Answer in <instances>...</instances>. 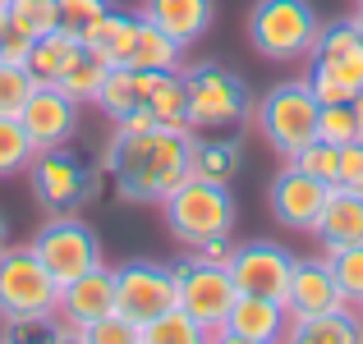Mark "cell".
<instances>
[{
    "mask_svg": "<svg viewBox=\"0 0 363 344\" xmlns=\"http://www.w3.org/2000/svg\"><path fill=\"white\" fill-rule=\"evenodd\" d=\"M189 151L194 133L147 129V133H116L106 151V170L116 175V193L124 202H166L189 179Z\"/></svg>",
    "mask_w": 363,
    "mask_h": 344,
    "instance_id": "cell-1",
    "label": "cell"
},
{
    "mask_svg": "<svg viewBox=\"0 0 363 344\" xmlns=\"http://www.w3.org/2000/svg\"><path fill=\"white\" fill-rule=\"evenodd\" d=\"M166 229L179 239L184 248H198L207 239H230L235 229V197L225 184L216 179H194L189 175L175 193L161 202Z\"/></svg>",
    "mask_w": 363,
    "mask_h": 344,
    "instance_id": "cell-2",
    "label": "cell"
},
{
    "mask_svg": "<svg viewBox=\"0 0 363 344\" xmlns=\"http://www.w3.org/2000/svg\"><path fill=\"white\" fill-rule=\"evenodd\" d=\"M322 18L308 0H257L248 9V42L262 60H308Z\"/></svg>",
    "mask_w": 363,
    "mask_h": 344,
    "instance_id": "cell-3",
    "label": "cell"
},
{
    "mask_svg": "<svg viewBox=\"0 0 363 344\" xmlns=\"http://www.w3.org/2000/svg\"><path fill=\"white\" fill-rule=\"evenodd\" d=\"M313 69H308V88L322 106L336 101H354V92L363 88V33L354 28V18H336L322 23L318 46H313Z\"/></svg>",
    "mask_w": 363,
    "mask_h": 344,
    "instance_id": "cell-4",
    "label": "cell"
},
{
    "mask_svg": "<svg viewBox=\"0 0 363 344\" xmlns=\"http://www.w3.org/2000/svg\"><path fill=\"white\" fill-rule=\"evenodd\" d=\"M37 253V262L46 266V275H51L55 285H74L79 275L97 271L101 266V239L97 229H92L88 221H79V216H65L55 212L51 221H46L42 229H37V239L28 243Z\"/></svg>",
    "mask_w": 363,
    "mask_h": 344,
    "instance_id": "cell-5",
    "label": "cell"
},
{
    "mask_svg": "<svg viewBox=\"0 0 363 344\" xmlns=\"http://www.w3.org/2000/svg\"><path fill=\"white\" fill-rule=\"evenodd\" d=\"M318 110H322V101L313 97V88L303 79L276 83V88L257 101V129H262V138L290 161L303 142L318 138Z\"/></svg>",
    "mask_w": 363,
    "mask_h": 344,
    "instance_id": "cell-6",
    "label": "cell"
},
{
    "mask_svg": "<svg viewBox=\"0 0 363 344\" xmlns=\"http://www.w3.org/2000/svg\"><path fill=\"white\" fill-rule=\"evenodd\" d=\"M60 308V285L46 275L33 248H5L0 253V317H55Z\"/></svg>",
    "mask_w": 363,
    "mask_h": 344,
    "instance_id": "cell-7",
    "label": "cell"
},
{
    "mask_svg": "<svg viewBox=\"0 0 363 344\" xmlns=\"http://www.w3.org/2000/svg\"><path fill=\"white\" fill-rule=\"evenodd\" d=\"M189 83V124L198 129H235V124L248 120L253 110V97H248L244 79L221 64H198V69L184 74Z\"/></svg>",
    "mask_w": 363,
    "mask_h": 344,
    "instance_id": "cell-8",
    "label": "cell"
},
{
    "mask_svg": "<svg viewBox=\"0 0 363 344\" xmlns=\"http://www.w3.org/2000/svg\"><path fill=\"white\" fill-rule=\"evenodd\" d=\"M170 271H175L179 308H184L198 326L221 331L230 303L240 299V289H235V280H230V266H212V262H203V257L189 253V257H179Z\"/></svg>",
    "mask_w": 363,
    "mask_h": 344,
    "instance_id": "cell-9",
    "label": "cell"
},
{
    "mask_svg": "<svg viewBox=\"0 0 363 344\" xmlns=\"http://www.w3.org/2000/svg\"><path fill=\"white\" fill-rule=\"evenodd\" d=\"M179 308L175 271L161 262H124L116 266V312L138 326H147L152 317Z\"/></svg>",
    "mask_w": 363,
    "mask_h": 344,
    "instance_id": "cell-10",
    "label": "cell"
},
{
    "mask_svg": "<svg viewBox=\"0 0 363 344\" xmlns=\"http://www.w3.org/2000/svg\"><path fill=\"white\" fill-rule=\"evenodd\" d=\"M28 175H33V193H37V202H42L46 212H74L79 202L92 197V184H97V175L65 147L37 151L33 166H28Z\"/></svg>",
    "mask_w": 363,
    "mask_h": 344,
    "instance_id": "cell-11",
    "label": "cell"
},
{
    "mask_svg": "<svg viewBox=\"0 0 363 344\" xmlns=\"http://www.w3.org/2000/svg\"><path fill=\"white\" fill-rule=\"evenodd\" d=\"M18 124L28 129V138H33L37 151L65 147V142L74 138V129H79V101H74L60 83H37L33 97L18 110Z\"/></svg>",
    "mask_w": 363,
    "mask_h": 344,
    "instance_id": "cell-12",
    "label": "cell"
},
{
    "mask_svg": "<svg viewBox=\"0 0 363 344\" xmlns=\"http://www.w3.org/2000/svg\"><path fill=\"white\" fill-rule=\"evenodd\" d=\"M327 197H331V184H322V179H313V175H303V170L285 166L281 175L272 179V193H267V202H272V216H276L285 229L313 234V225H318Z\"/></svg>",
    "mask_w": 363,
    "mask_h": 344,
    "instance_id": "cell-13",
    "label": "cell"
},
{
    "mask_svg": "<svg viewBox=\"0 0 363 344\" xmlns=\"http://www.w3.org/2000/svg\"><path fill=\"white\" fill-rule=\"evenodd\" d=\"M294 257L281 243H244L230 257V280L240 294H262V299L285 303V285H290Z\"/></svg>",
    "mask_w": 363,
    "mask_h": 344,
    "instance_id": "cell-14",
    "label": "cell"
},
{
    "mask_svg": "<svg viewBox=\"0 0 363 344\" xmlns=\"http://www.w3.org/2000/svg\"><path fill=\"white\" fill-rule=\"evenodd\" d=\"M336 308H350V303L331 275L327 257H294L290 285H285V312L290 317H322Z\"/></svg>",
    "mask_w": 363,
    "mask_h": 344,
    "instance_id": "cell-15",
    "label": "cell"
},
{
    "mask_svg": "<svg viewBox=\"0 0 363 344\" xmlns=\"http://www.w3.org/2000/svg\"><path fill=\"white\" fill-rule=\"evenodd\" d=\"M111 312H116V271L97 266V271L79 275L74 285L60 289V308H55V317H60V326L69 331V336H79L83 326L111 317Z\"/></svg>",
    "mask_w": 363,
    "mask_h": 344,
    "instance_id": "cell-16",
    "label": "cell"
},
{
    "mask_svg": "<svg viewBox=\"0 0 363 344\" xmlns=\"http://www.w3.org/2000/svg\"><path fill=\"white\" fill-rule=\"evenodd\" d=\"M285 326H290V312H285L281 299H262V294H240L225 312V331L248 340H267V344H281Z\"/></svg>",
    "mask_w": 363,
    "mask_h": 344,
    "instance_id": "cell-17",
    "label": "cell"
},
{
    "mask_svg": "<svg viewBox=\"0 0 363 344\" xmlns=\"http://www.w3.org/2000/svg\"><path fill=\"white\" fill-rule=\"evenodd\" d=\"M313 234H318L322 253L363 243V193L331 188V197H327V207H322V216H318V225H313Z\"/></svg>",
    "mask_w": 363,
    "mask_h": 344,
    "instance_id": "cell-18",
    "label": "cell"
},
{
    "mask_svg": "<svg viewBox=\"0 0 363 344\" xmlns=\"http://www.w3.org/2000/svg\"><path fill=\"white\" fill-rule=\"evenodd\" d=\"M281 344H363L359 308H336L322 317H290Z\"/></svg>",
    "mask_w": 363,
    "mask_h": 344,
    "instance_id": "cell-19",
    "label": "cell"
},
{
    "mask_svg": "<svg viewBox=\"0 0 363 344\" xmlns=\"http://www.w3.org/2000/svg\"><path fill=\"white\" fill-rule=\"evenodd\" d=\"M143 18H152L157 28H166L179 46H194L198 37L212 28L216 5L212 0H147V5H143Z\"/></svg>",
    "mask_w": 363,
    "mask_h": 344,
    "instance_id": "cell-20",
    "label": "cell"
},
{
    "mask_svg": "<svg viewBox=\"0 0 363 344\" xmlns=\"http://www.w3.org/2000/svg\"><path fill=\"white\" fill-rule=\"evenodd\" d=\"M161 83L157 69H129V64H116V69H106V79H101V92H97V106L111 115V120H120V115L147 106L152 88Z\"/></svg>",
    "mask_w": 363,
    "mask_h": 344,
    "instance_id": "cell-21",
    "label": "cell"
},
{
    "mask_svg": "<svg viewBox=\"0 0 363 344\" xmlns=\"http://www.w3.org/2000/svg\"><path fill=\"white\" fill-rule=\"evenodd\" d=\"M138 23H143V14L106 9V14H101L88 33H83V46H88V51H97L111 69H116V64H129L133 60V42H138Z\"/></svg>",
    "mask_w": 363,
    "mask_h": 344,
    "instance_id": "cell-22",
    "label": "cell"
},
{
    "mask_svg": "<svg viewBox=\"0 0 363 344\" xmlns=\"http://www.w3.org/2000/svg\"><path fill=\"white\" fill-rule=\"evenodd\" d=\"M79 37L65 33V28H55V33H42L33 37V46H28V74H33L37 83H60L65 69H69V60L79 55Z\"/></svg>",
    "mask_w": 363,
    "mask_h": 344,
    "instance_id": "cell-23",
    "label": "cell"
},
{
    "mask_svg": "<svg viewBox=\"0 0 363 344\" xmlns=\"http://www.w3.org/2000/svg\"><path fill=\"white\" fill-rule=\"evenodd\" d=\"M129 69L179 74V69H184V46H179L175 37L166 33V28H157L152 18H143V23H138V42H133V60H129Z\"/></svg>",
    "mask_w": 363,
    "mask_h": 344,
    "instance_id": "cell-24",
    "label": "cell"
},
{
    "mask_svg": "<svg viewBox=\"0 0 363 344\" xmlns=\"http://www.w3.org/2000/svg\"><path fill=\"white\" fill-rule=\"evenodd\" d=\"M147 110H152V124H157V129L194 133V124H189V83H184V69H179V74H161V83L152 88V97H147Z\"/></svg>",
    "mask_w": 363,
    "mask_h": 344,
    "instance_id": "cell-25",
    "label": "cell"
},
{
    "mask_svg": "<svg viewBox=\"0 0 363 344\" xmlns=\"http://www.w3.org/2000/svg\"><path fill=\"white\" fill-rule=\"evenodd\" d=\"M240 170V142L235 138H194V151H189V175L194 179H225Z\"/></svg>",
    "mask_w": 363,
    "mask_h": 344,
    "instance_id": "cell-26",
    "label": "cell"
},
{
    "mask_svg": "<svg viewBox=\"0 0 363 344\" xmlns=\"http://www.w3.org/2000/svg\"><path fill=\"white\" fill-rule=\"evenodd\" d=\"M207 340H212V331L198 326L184 308H170L143 326V344H207Z\"/></svg>",
    "mask_w": 363,
    "mask_h": 344,
    "instance_id": "cell-27",
    "label": "cell"
},
{
    "mask_svg": "<svg viewBox=\"0 0 363 344\" xmlns=\"http://www.w3.org/2000/svg\"><path fill=\"white\" fill-rule=\"evenodd\" d=\"M106 69H111V64L101 60L97 51H88V46H79V55L69 60V69H65L60 88L69 92L74 101H97V92H101V79H106Z\"/></svg>",
    "mask_w": 363,
    "mask_h": 344,
    "instance_id": "cell-28",
    "label": "cell"
},
{
    "mask_svg": "<svg viewBox=\"0 0 363 344\" xmlns=\"http://www.w3.org/2000/svg\"><path fill=\"white\" fill-rule=\"evenodd\" d=\"M33 156H37V147L28 138V129L18 124V115H0V179L28 170Z\"/></svg>",
    "mask_w": 363,
    "mask_h": 344,
    "instance_id": "cell-29",
    "label": "cell"
},
{
    "mask_svg": "<svg viewBox=\"0 0 363 344\" xmlns=\"http://www.w3.org/2000/svg\"><path fill=\"white\" fill-rule=\"evenodd\" d=\"M322 257H327V266H331V275H336L345 303H350V308H359V303H363V243L331 248V253H322Z\"/></svg>",
    "mask_w": 363,
    "mask_h": 344,
    "instance_id": "cell-30",
    "label": "cell"
},
{
    "mask_svg": "<svg viewBox=\"0 0 363 344\" xmlns=\"http://www.w3.org/2000/svg\"><path fill=\"white\" fill-rule=\"evenodd\" d=\"M69 331L60 326V317H18L5 321L0 331V344H65Z\"/></svg>",
    "mask_w": 363,
    "mask_h": 344,
    "instance_id": "cell-31",
    "label": "cell"
},
{
    "mask_svg": "<svg viewBox=\"0 0 363 344\" xmlns=\"http://www.w3.org/2000/svg\"><path fill=\"white\" fill-rule=\"evenodd\" d=\"M318 138H322V142H331V147L359 142V138H363V129H359L354 101H336V106H322V110H318Z\"/></svg>",
    "mask_w": 363,
    "mask_h": 344,
    "instance_id": "cell-32",
    "label": "cell"
},
{
    "mask_svg": "<svg viewBox=\"0 0 363 344\" xmlns=\"http://www.w3.org/2000/svg\"><path fill=\"white\" fill-rule=\"evenodd\" d=\"M336 161H340V147H331V142L313 138V142H303V147H299V151L290 156V166H294V170H303V175H313V179H322V184H331V188H336Z\"/></svg>",
    "mask_w": 363,
    "mask_h": 344,
    "instance_id": "cell-33",
    "label": "cell"
},
{
    "mask_svg": "<svg viewBox=\"0 0 363 344\" xmlns=\"http://www.w3.org/2000/svg\"><path fill=\"white\" fill-rule=\"evenodd\" d=\"M9 23L23 28L28 37H42L60 28V14H55V0H9Z\"/></svg>",
    "mask_w": 363,
    "mask_h": 344,
    "instance_id": "cell-34",
    "label": "cell"
},
{
    "mask_svg": "<svg viewBox=\"0 0 363 344\" xmlns=\"http://www.w3.org/2000/svg\"><path fill=\"white\" fill-rule=\"evenodd\" d=\"M37 79L28 74V64H14V60H0V115H18L23 101L33 97Z\"/></svg>",
    "mask_w": 363,
    "mask_h": 344,
    "instance_id": "cell-35",
    "label": "cell"
},
{
    "mask_svg": "<svg viewBox=\"0 0 363 344\" xmlns=\"http://www.w3.org/2000/svg\"><path fill=\"white\" fill-rule=\"evenodd\" d=\"M79 336L88 340V344H143V326H138V321H129V317H120V312H111V317L83 326Z\"/></svg>",
    "mask_w": 363,
    "mask_h": 344,
    "instance_id": "cell-36",
    "label": "cell"
},
{
    "mask_svg": "<svg viewBox=\"0 0 363 344\" xmlns=\"http://www.w3.org/2000/svg\"><path fill=\"white\" fill-rule=\"evenodd\" d=\"M111 9V0H55V14H60V28L65 33H74L83 42V33H88L92 23H97L101 14Z\"/></svg>",
    "mask_w": 363,
    "mask_h": 344,
    "instance_id": "cell-37",
    "label": "cell"
},
{
    "mask_svg": "<svg viewBox=\"0 0 363 344\" xmlns=\"http://www.w3.org/2000/svg\"><path fill=\"white\" fill-rule=\"evenodd\" d=\"M336 188L363 193V138L340 147V161H336Z\"/></svg>",
    "mask_w": 363,
    "mask_h": 344,
    "instance_id": "cell-38",
    "label": "cell"
},
{
    "mask_svg": "<svg viewBox=\"0 0 363 344\" xmlns=\"http://www.w3.org/2000/svg\"><path fill=\"white\" fill-rule=\"evenodd\" d=\"M28 46H33V37H28L23 28H14V23L5 18V23H0V60L23 64V60H28Z\"/></svg>",
    "mask_w": 363,
    "mask_h": 344,
    "instance_id": "cell-39",
    "label": "cell"
},
{
    "mask_svg": "<svg viewBox=\"0 0 363 344\" xmlns=\"http://www.w3.org/2000/svg\"><path fill=\"white\" fill-rule=\"evenodd\" d=\"M189 253H194V257H203V262H212V266H230L235 248H230V239H207V243L189 248Z\"/></svg>",
    "mask_w": 363,
    "mask_h": 344,
    "instance_id": "cell-40",
    "label": "cell"
},
{
    "mask_svg": "<svg viewBox=\"0 0 363 344\" xmlns=\"http://www.w3.org/2000/svg\"><path fill=\"white\" fill-rule=\"evenodd\" d=\"M147 129H157L147 106H138V110H129V115H120V120H116V133H147Z\"/></svg>",
    "mask_w": 363,
    "mask_h": 344,
    "instance_id": "cell-41",
    "label": "cell"
},
{
    "mask_svg": "<svg viewBox=\"0 0 363 344\" xmlns=\"http://www.w3.org/2000/svg\"><path fill=\"white\" fill-rule=\"evenodd\" d=\"M207 344H267V340H248V336H235V331H212V340H207Z\"/></svg>",
    "mask_w": 363,
    "mask_h": 344,
    "instance_id": "cell-42",
    "label": "cell"
},
{
    "mask_svg": "<svg viewBox=\"0 0 363 344\" xmlns=\"http://www.w3.org/2000/svg\"><path fill=\"white\" fill-rule=\"evenodd\" d=\"M354 115H359V129H363V88L354 92Z\"/></svg>",
    "mask_w": 363,
    "mask_h": 344,
    "instance_id": "cell-43",
    "label": "cell"
},
{
    "mask_svg": "<svg viewBox=\"0 0 363 344\" xmlns=\"http://www.w3.org/2000/svg\"><path fill=\"white\" fill-rule=\"evenodd\" d=\"M9 248V229H5V216H0V253Z\"/></svg>",
    "mask_w": 363,
    "mask_h": 344,
    "instance_id": "cell-44",
    "label": "cell"
},
{
    "mask_svg": "<svg viewBox=\"0 0 363 344\" xmlns=\"http://www.w3.org/2000/svg\"><path fill=\"white\" fill-rule=\"evenodd\" d=\"M5 18H9V0H0V23H5Z\"/></svg>",
    "mask_w": 363,
    "mask_h": 344,
    "instance_id": "cell-45",
    "label": "cell"
},
{
    "mask_svg": "<svg viewBox=\"0 0 363 344\" xmlns=\"http://www.w3.org/2000/svg\"><path fill=\"white\" fill-rule=\"evenodd\" d=\"M65 344H88V340H83V336H69V340H65Z\"/></svg>",
    "mask_w": 363,
    "mask_h": 344,
    "instance_id": "cell-46",
    "label": "cell"
},
{
    "mask_svg": "<svg viewBox=\"0 0 363 344\" xmlns=\"http://www.w3.org/2000/svg\"><path fill=\"white\" fill-rule=\"evenodd\" d=\"M354 28H359V33H363V9H359V14H354Z\"/></svg>",
    "mask_w": 363,
    "mask_h": 344,
    "instance_id": "cell-47",
    "label": "cell"
},
{
    "mask_svg": "<svg viewBox=\"0 0 363 344\" xmlns=\"http://www.w3.org/2000/svg\"><path fill=\"white\" fill-rule=\"evenodd\" d=\"M359 317H363V303H359Z\"/></svg>",
    "mask_w": 363,
    "mask_h": 344,
    "instance_id": "cell-48",
    "label": "cell"
},
{
    "mask_svg": "<svg viewBox=\"0 0 363 344\" xmlns=\"http://www.w3.org/2000/svg\"><path fill=\"white\" fill-rule=\"evenodd\" d=\"M359 9H363V0H359Z\"/></svg>",
    "mask_w": 363,
    "mask_h": 344,
    "instance_id": "cell-49",
    "label": "cell"
}]
</instances>
